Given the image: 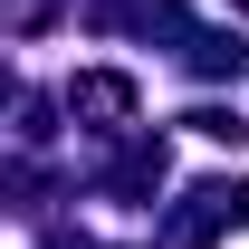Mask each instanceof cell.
<instances>
[{
    "mask_svg": "<svg viewBox=\"0 0 249 249\" xmlns=\"http://www.w3.org/2000/svg\"><path fill=\"white\" fill-rule=\"evenodd\" d=\"M230 10H249V0H230Z\"/></svg>",
    "mask_w": 249,
    "mask_h": 249,
    "instance_id": "2",
    "label": "cell"
},
{
    "mask_svg": "<svg viewBox=\"0 0 249 249\" xmlns=\"http://www.w3.org/2000/svg\"><path fill=\"white\" fill-rule=\"evenodd\" d=\"M67 106H77V115H96V124H124V115H134V87H124V77H77V87H67Z\"/></svg>",
    "mask_w": 249,
    "mask_h": 249,
    "instance_id": "1",
    "label": "cell"
}]
</instances>
